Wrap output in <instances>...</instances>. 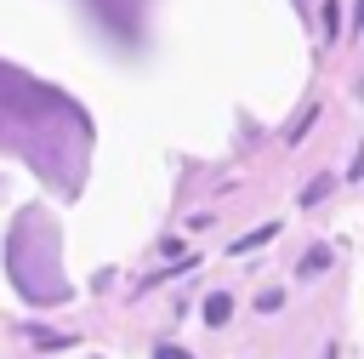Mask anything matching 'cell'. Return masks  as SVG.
<instances>
[{"mask_svg": "<svg viewBox=\"0 0 364 359\" xmlns=\"http://www.w3.org/2000/svg\"><path fill=\"white\" fill-rule=\"evenodd\" d=\"M228 313H233V302H228V291H216L205 302V325H228Z\"/></svg>", "mask_w": 364, "mask_h": 359, "instance_id": "obj_1", "label": "cell"}, {"mask_svg": "<svg viewBox=\"0 0 364 359\" xmlns=\"http://www.w3.org/2000/svg\"><path fill=\"white\" fill-rule=\"evenodd\" d=\"M273 234H279V228H273V222H262V228H250V234H245V239H239L233 251H256V245H267Z\"/></svg>", "mask_w": 364, "mask_h": 359, "instance_id": "obj_2", "label": "cell"}, {"mask_svg": "<svg viewBox=\"0 0 364 359\" xmlns=\"http://www.w3.org/2000/svg\"><path fill=\"white\" fill-rule=\"evenodd\" d=\"M28 336H34L40 348H74V336H68V331H28Z\"/></svg>", "mask_w": 364, "mask_h": 359, "instance_id": "obj_3", "label": "cell"}, {"mask_svg": "<svg viewBox=\"0 0 364 359\" xmlns=\"http://www.w3.org/2000/svg\"><path fill=\"white\" fill-rule=\"evenodd\" d=\"M324 262H330V251H324V245H313V251H307V256H301V274H318V268H324Z\"/></svg>", "mask_w": 364, "mask_h": 359, "instance_id": "obj_4", "label": "cell"}, {"mask_svg": "<svg viewBox=\"0 0 364 359\" xmlns=\"http://www.w3.org/2000/svg\"><path fill=\"white\" fill-rule=\"evenodd\" d=\"M324 194H330V182H324V177H318V182H307V188H301V205H318V199H324Z\"/></svg>", "mask_w": 364, "mask_h": 359, "instance_id": "obj_5", "label": "cell"}, {"mask_svg": "<svg viewBox=\"0 0 364 359\" xmlns=\"http://www.w3.org/2000/svg\"><path fill=\"white\" fill-rule=\"evenodd\" d=\"M262 313H273V308H284V291H262V302H256Z\"/></svg>", "mask_w": 364, "mask_h": 359, "instance_id": "obj_6", "label": "cell"}, {"mask_svg": "<svg viewBox=\"0 0 364 359\" xmlns=\"http://www.w3.org/2000/svg\"><path fill=\"white\" fill-rule=\"evenodd\" d=\"M154 359H188V348H171L165 342V348H154Z\"/></svg>", "mask_w": 364, "mask_h": 359, "instance_id": "obj_7", "label": "cell"}]
</instances>
